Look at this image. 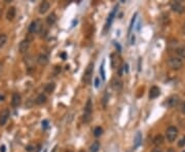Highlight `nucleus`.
I'll use <instances>...</instances> for the list:
<instances>
[{
	"instance_id": "1",
	"label": "nucleus",
	"mask_w": 185,
	"mask_h": 152,
	"mask_svg": "<svg viewBox=\"0 0 185 152\" xmlns=\"http://www.w3.org/2000/svg\"><path fill=\"white\" fill-rule=\"evenodd\" d=\"M91 111H93V104H91V100H87V105H85V108L83 117H82V120H83V122L87 123V122L91 121Z\"/></svg>"
},
{
	"instance_id": "2",
	"label": "nucleus",
	"mask_w": 185,
	"mask_h": 152,
	"mask_svg": "<svg viewBox=\"0 0 185 152\" xmlns=\"http://www.w3.org/2000/svg\"><path fill=\"white\" fill-rule=\"evenodd\" d=\"M168 65L171 69L173 70H179L181 69V67L183 66V62L181 59L176 58V57H171L168 61Z\"/></svg>"
},
{
	"instance_id": "3",
	"label": "nucleus",
	"mask_w": 185,
	"mask_h": 152,
	"mask_svg": "<svg viewBox=\"0 0 185 152\" xmlns=\"http://www.w3.org/2000/svg\"><path fill=\"white\" fill-rule=\"evenodd\" d=\"M166 137H167V140L169 141V142H174V141L177 139V137H178V130H177V127H175V126H169V127L167 129Z\"/></svg>"
},
{
	"instance_id": "4",
	"label": "nucleus",
	"mask_w": 185,
	"mask_h": 152,
	"mask_svg": "<svg viewBox=\"0 0 185 152\" xmlns=\"http://www.w3.org/2000/svg\"><path fill=\"white\" fill-rule=\"evenodd\" d=\"M93 70H94V64L91 63L87 66V68L85 69V72L83 74V77H82V81L85 82V84L91 83V77H93Z\"/></svg>"
},
{
	"instance_id": "5",
	"label": "nucleus",
	"mask_w": 185,
	"mask_h": 152,
	"mask_svg": "<svg viewBox=\"0 0 185 152\" xmlns=\"http://www.w3.org/2000/svg\"><path fill=\"white\" fill-rule=\"evenodd\" d=\"M41 29H42V24H41V22H40L39 20L33 21L28 28L29 34H35V33H38V32H40Z\"/></svg>"
},
{
	"instance_id": "6",
	"label": "nucleus",
	"mask_w": 185,
	"mask_h": 152,
	"mask_svg": "<svg viewBox=\"0 0 185 152\" xmlns=\"http://www.w3.org/2000/svg\"><path fill=\"white\" fill-rule=\"evenodd\" d=\"M30 43L31 41H29L28 39H24L21 41V43H20L19 45V52L20 54H25V52H27V50L29 49V47H30Z\"/></svg>"
},
{
	"instance_id": "7",
	"label": "nucleus",
	"mask_w": 185,
	"mask_h": 152,
	"mask_svg": "<svg viewBox=\"0 0 185 152\" xmlns=\"http://www.w3.org/2000/svg\"><path fill=\"white\" fill-rule=\"evenodd\" d=\"M10 118V110L8 109H4L2 112L0 113V125H4Z\"/></svg>"
},
{
	"instance_id": "8",
	"label": "nucleus",
	"mask_w": 185,
	"mask_h": 152,
	"mask_svg": "<svg viewBox=\"0 0 185 152\" xmlns=\"http://www.w3.org/2000/svg\"><path fill=\"white\" fill-rule=\"evenodd\" d=\"M171 8L173 12H178V14H181V12H184V6H183V4L180 1H175V2L172 3Z\"/></svg>"
},
{
	"instance_id": "9",
	"label": "nucleus",
	"mask_w": 185,
	"mask_h": 152,
	"mask_svg": "<svg viewBox=\"0 0 185 152\" xmlns=\"http://www.w3.org/2000/svg\"><path fill=\"white\" fill-rule=\"evenodd\" d=\"M179 103V97L178 96H172L167 101V106L170 108H174L178 105Z\"/></svg>"
},
{
	"instance_id": "10",
	"label": "nucleus",
	"mask_w": 185,
	"mask_h": 152,
	"mask_svg": "<svg viewBox=\"0 0 185 152\" xmlns=\"http://www.w3.org/2000/svg\"><path fill=\"white\" fill-rule=\"evenodd\" d=\"M111 66L112 68H118L120 65V58L117 56V54H111Z\"/></svg>"
},
{
	"instance_id": "11",
	"label": "nucleus",
	"mask_w": 185,
	"mask_h": 152,
	"mask_svg": "<svg viewBox=\"0 0 185 152\" xmlns=\"http://www.w3.org/2000/svg\"><path fill=\"white\" fill-rule=\"evenodd\" d=\"M111 87H112V89H114V91H120L122 87V82L120 79H118V78H113L112 80H111Z\"/></svg>"
},
{
	"instance_id": "12",
	"label": "nucleus",
	"mask_w": 185,
	"mask_h": 152,
	"mask_svg": "<svg viewBox=\"0 0 185 152\" xmlns=\"http://www.w3.org/2000/svg\"><path fill=\"white\" fill-rule=\"evenodd\" d=\"M20 104H21V96H20L18 93H14L12 95V106L14 108L19 107Z\"/></svg>"
},
{
	"instance_id": "13",
	"label": "nucleus",
	"mask_w": 185,
	"mask_h": 152,
	"mask_svg": "<svg viewBox=\"0 0 185 152\" xmlns=\"http://www.w3.org/2000/svg\"><path fill=\"white\" fill-rule=\"evenodd\" d=\"M16 10L14 6H10L8 10H7L6 12V19L8 21H12V20L16 18Z\"/></svg>"
},
{
	"instance_id": "14",
	"label": "nucleus",
	"mask_w": 185,
	"mask_h": 152,
	"mask_svg": "<svg viewBox=\"0 0 185 152\" xmlns=\"http://www.w3.org/2000/svg\"><path fill=\"white\" fill-rule=\"evenodd\" d=\"M49 7H51V4H49L48 1H42V2L39 4V14H43L49 10Z\"/></svg>"
},
{
	"instance_id": "15",
	"label": "nucleus",
	"mask_w": 185,
	"mask_h": 152,
	"mask_svg": "<svg viewBox=\"0 0 185 152\" xmlns=\"http://www.w3.org/2000/svg\"><path fill=\"white\" fill-rule=\"evenodd\" d=\"M160 95V91L157 87H152L149 91V99H155Z\"/></svg>"
},
{
	"instance_id": "16",
	"label": "nucleus",
	"mask_w": 185,
	"mask_h": 152,
	"mask_svg": "<svg viewBox=\"0 0 185 152\" xmlns=\"http://www.w3.org/2000/svg\"><path fill=\"white\" fill-rule=\"evenodd\" d=\"M37 62L39 65L41 66H46L48 64V58H47L46 55H43V54H40L37 58Z\"/></svg>"
},
{
	"instance_id": "17",
	"label": "nucleus",
	"mask_w": 185,
	"mask_h": 152,
	"mask_svg": "<svg viewBox=\"0 0 185 152\" xmlns=\"http://www.w3.org/2000/svg\"><path fill=\"white\" fill-rule=\"evenodd\" d=\"M56 89V83L55 82H48V83L45 84L44 87V91H46V94H53Z\"/></svg>"
},
{
	"instance_id": "18",
	"label": "nucleus",
	"mask_w": 185,
	"mask_h": 152,
	"mask_svg": "<svg viewBox=\"0 0 185 152\" xmlns=\"http://www.w3.org/2000/svg\"><path fill=\"white\" fill-rule=\"evenodd\" d=\"M46 96H45L44 94H40L38 95V97L35 99V103L37 104V105H43L44 103H46Z\"/></svg>"
},
{
	"instance_id": "19",
	"label": "nucleus",
	"mask_w": 185,
	"mask_h": 152,
	"mask_svg": "<svg viewBox=\"0 0 185 152\" xmlns=\"http://www.w3.org/2000/svg\"><path fill=\"white\" fill-rule=\"evenodd\" d=\"M57 22V16L53 12V14H48V16L46 18V23L48 26H53V25H55Z\"/></svg>"
},
{
	"instance_id": "20",
	"label": "nucleus",
	"mask_w": 185,
	"mask_h": 152,
	"mask_svg": "<svg viewBox=\"0 0 185 152\" xmlns=\"http://www.w3.org/2000/svg\"><path fill=\"white\" fill-rule=\"evenodd\" d=\"M164 141L165 139L162 135H157V136H155L154 139H153V144H154L156 147H158V146H160L162 143H164Z\"/></svg>"
},
{
	"instance_id": "21",
	"label": "nucleus",
	"mask_w": 185,
	"mask_h": 152,
	"mask_svg": "<svg viewBox=\"0 0 185 152\" xmlns=\"http://www.w3.org/2000/svg\"><path fill=\"white\" fill-rule=\"evenodd\" d=\"M99 149H100V143H99L98 141L93 143L91 145V147H89V151L91 152H98Z\"/></svg>"
},
{
	"instance_id": "22",
	"label": "nucleus",
	"mask_w": 185,
	"mask_h": 152,
	"mask_svg": "<svg viewBox=\"0 0 185 152\" xmlns=\"http://www.w3.org/2000/svg\"><path fill=\"white\" fill-rule=\"evenodd\" d=\"M141 141H142V136H141L140 133H137L136 137H135V148L139 147V145L141 144Z\"/></svg>"
},
{
	"instance_id": "23",
	"label": "nucleus",
	"mask_w": 185,
	"mask_h": 152,
	"mask_svg": "<svg viewBox=\"0 0 185 152\" xmlns=\"http://www.w3.org/2000/svg\"><path fill=\"white\" fill-rule=\"evenodd\" d=\"M7 41V36L5 34H0V48H2Z\"/></svg>"
},
{
	"instance_id": "24",
	"label": "nucleus",
	"mask_w": 185,
	"mask_h": 152,
	"mask_svg": "<svg viewBox=\"0 0 185 152\" xmlns=\"http://www.w3.org/2000/svg\"><path fill=\"white\" fill-rule=\"evenodd\" d=\"M103 134V129L101 126H97L96 129L94 130V136L95 137H100Z\"/></svg>"
},
{
	"instance_id": "25",
	"label": "nucleus",
	"mask_w": 185,
	"mask_h": 152,
	"mask_svg": "<svg viewBox=\"0 0 185 152\" xmlns=\"http://www.w3.org/2000/svg\"><path fill=\"white\" fill-rule=\"evenodd\" d=\"M176 52L181 57V58L185 59V47H178L176 49Z\"/></svg>"
},
{
	"instance_id": "26",
	"label": "nucleus",
	"mask_w": 185,
	"mask_h": 152,
	"mask_svg": "<svg viewBox=\"0 0 185 152\" xmlns=\"http://www.w3.org/2000/svg\"><path fill=\"white\" fill-rule=\"evenodd\" d=\"M100 73H101V76H102V79L105 81L106 75H105V70H104V62L102 63V65H101V67H100Z\"/></svg>"
},
{
	"instance_id": "27",
	"label": "nucleus",
	"mask_w": 185,
	"mask_h": 152,
	"mask_svg": "<svg viewBox=\"0 0 185 152\" xmlns=\"http://www.w3.org/2000/svg\"><path fill=\"white\" fill-rule=\"evenodd\" d=\"M60 72H61V66H56L54 69V75L57 76L58 74H60Z\"/></svg>"
},
{
	"instance_id": "28",
	"label": "nucleus",
	"mask_w": 185,
	"mask_h": 152,
	"mask_svg": "<svg viewBox=\"0 0 185 152\" xmlns=\"http://www.w3.org/2000/svg\"><path fill=\"white\" fill-rule=\"evenodd\" d=\"M178 146L179 147H183V146H185V136L180 139V141L178 142Z\"/></svg>"
},
{
	"instance_id": "29",
	"label": "nucleus",
	"mask_w": 185,
	"mask_h": 152,
	"mask_svg": "<svg viewBox=\"0 0 185 152\" xmlns=\"http://www.w3.org/2000/svg\"><path fill=\"white\" fill-rule=\"evenodd\" d=\"M47 126H48V121H47V120H43V121H42V127H43V129H47Z\"/></svg>"
},
{
	"instance_id": "30",
	"label": "nucleus",
	"mask_w": 185,
	"mask_h": 152,
	"mask_svg": "<svg viewBox=\"0 0 185 152\" xmlns=\"http://www.w3.org/2000/svg\"><path fill=\"white\" fill-rule=\"evenodd\" d=\"M99 84H100V80H99V78L97 77L96 80H95V87H99Z\"/></svg>"
},
{
	"instance_id": "31",
	"label": "nucleus",
	"mask_w": 185,
	"mask_h": 152,
	"mask_svg": "<svg viewBox=\"0 0 185 152\" xmlns=\"http://www.w3.org/2000/svg\"><path fill=\"white\" fill-rule=\"evenodd\" d=\"M26 150H27V151H29V152H31L33 150V146L30 145V146H28V147H26Z\"/></svg>"
},
{
	"instance_id": "32",
	"label": "nucleus",
	"mask_w": 185,
	"mask_h": 152,
	"mask_svg": "<svg viewBox=\"0 0 185 152\" xmlns=\"http://www.w3.org/2000/svg\"><path fill=\"white\" fill-rule=\"evenodd\" d=\"M60 56L62 57V59H63V60H66V58H67V56H66L65 52H62V54H60Z\"/></svg>"
},
{
	"instance_id": "33",
	"label": "nucleus",
	"mask_w": 185,
	"mask_h": 152,
	"mask_svg": "<svg viewBox=\"0 0 185 152\" xmlns=\"http://www.w3.org/2000/svg\"><path fill=\"white\" fill-rule=\"evenodd\" d=\"M181 111H182L183 114H185V102H184V103H183V105H182V109H181Z\"/></svg>"
},
{
	"instance_id": "34",
	"label": "nucleus",
	"mask_w": 185,
	"mask_h": 152,
	"mask_svg": "<svg viewBox=\"0 0 185 152\" xmlns=\"http://www.w3.org/2000/svg\"><path fill=\"white\" fill-rule=\"evenodd\" d=\"M0 152H5V146L2 145L1 147H0Z\"/></svg>"
},
{
	"instance_id": "35",
	"label": "nucleus",
	"mask_w": 185,
	"mask_h": 152,
	"mask_svg": "<svg viewBox=\"0 0 185 152\" xmlns=\"http://www.w3.org/2000/svg\"><path fill=\"white\" fill-rule=\"evenodd\" d=\"M135 43V36H132V38H131V44H134Z\"/></svg>"
},
{
	"instance_id": "36",
	"label": "nucleus",
	"mask_w": 185,
	"mask_h": 152,
	"mask_svg": "<svg viewBox=\"0 0 185 152\" xmlns=\"http://www.w3.org/2000/svg\"><path fill=\"white\" fill-rule=\"evenodd\" d=\"M107 98H108V95L106 94L105 95V98H104V105H106V101H107Z\"/></svg>"
},
{
	"instance_id": "37",
	"label": "nucleus",
	"mask_w": 185,
	"mask_h": 152,
	"mask_svg": "<svg viewBox=\"0 0 185 152\" xmlns=\"http://www.w3.org/2000/svg\"><path fill=\"white\" fill-rule=\"evenodd\" d=\"M2 67H3V64H2V62L0 61V74H1V70H2Z\"/></svg>"
},
{
	"instance_id": "38",
	"label": "nucleus",
	"mask_w": 185,
	"mask_h": 152,
	"mask_svg": "<svg viewBox=\"0 0 185 152\" xmlns=\"http://www.w3.org/2000/svg\"><path fill=\"white\" fill-rule=\"evenodd\" d=\"M182 31H183V34L185 35V23H184V25H183V28H182Z\"/></svg>"
},
{
	"instance_id": "39",
	"label": "nucleus",
	"mask_w": 185,
	"mask_h": 152,
	"mask_svg": "<svg viewBox=\"0 0 185 152\" xmlns=\"http://www.w3.org/2000/svg\"><path fill=\"white\" fill-rule=\"evenodd\" d=\"M167 152H175V150H174L173 148H170V149L168 150V151H167Z\"/></svg>"
},
{
	"instance_id": "40",
	"label": "nucleus",
	"mask_w": 185,
	"mask_h": 152,
	"mask_svg": "<svg viewBox=\"0 0 185 152\" xmlns=\"http://www.w3.org/2000/svg\"><path fill=\"white\" fill-rule=\"evenodd\" d=\"M152 152H162V150H160V149H155V150H153Z\"/></svg>"
},
{
	"instance_id": "41",
	"label": "nucleus",
	"mask_w": 185,
	"mask_h": 152,
	"mask_svg": "<svg viewBox=\"0 0 185 152\" xmlns=\"http://www.w3.org/2000/svg\"><path fill=\"white\" fill-rule=\"evenodd\" d=\"M3 100H4V97L1 96V95H0V101H3Z\"/></svg>"
},
{
	"instance_id": "42",
	"label": "nucleus",
	"mask_w": 185,
	"mask_h": 152,
	"mask_svg": "<svg viewBox=\"0 0 185 152\" xmlns=\"http://www.w3.org/2000/svg\"><path fill=\"white\" fill-rule=\"evenodd\" d=\"M79 152H85V151H83V150H80V151H79Z\"/></svg>"
},
{
	"instance_id": "43",
	"label": "nucleus",
	"mask_w": 185,
	"mask_h": 152,
	"mask_svg": "<svg viewBox=\"0 0 185 152\" xmlns=\"http://www.w3.org/2000/svg\"><path fill=\"white\" fill-rule=\"evenodd\" d=\"M67 152H72V151H67Z\"/></svg>"
},
{
	"instance_id": "44",
	"label": "nucleus",
	"mask_w": 185,
	"mask_h": 152,
	"mask_svg": "<svg viewBox=\"0 0 185 152\" xmlns=\"http://www.w3.org/2000/svg\"><path fill=\"white\" fill-rule=\"evenodd\" d=\"M184 152H185V151H184Z\"/></svg>"
}]
</instances>
